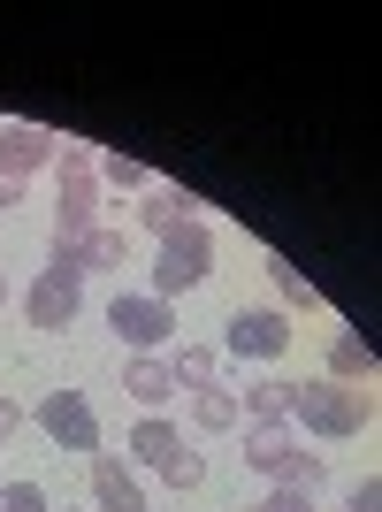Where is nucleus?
<instances>
[{
    "label": "nucleus",
    "instance_id": "f257e3e1",
    "mask_svg": "<svg viewBox=\"0 0 382 512\" xmlns=\"http://www.w3.org/2000/svg\"><path fill=\"white\" fill-rule=\"evenodd\" d=\"M367 421H375V406H367L352 383H329V375L298 383V398H291V428H306L321 444H344V436H360Z\"/></svg>",
    "mask_w": 382,
    "mask_h": 512
},
{
    "label": "nucleus",
    "instance_id": "f03ea898",
    "mask_svg": "<svg viewBox=\"0 0 382 512\" xmlns=\"http://www.w3.org/2000/svg\"><path fill=\"white\" fill-rule=\"evenodd\" d=\"M245 467L268 474L276 490H314V482H321V459L298 444L291 421H253V428H245Z\"/></svg>",
    "mask_w": 382,
    "mask_h": 512
},
{
    "label": "nucleus",
    "instance_id": "7ed1b4c3",
    "mask_svg": "<svg viewBox=\"0 0 382 512\" xmlns=\"http://www.w3.org/2000/svg\"><path fill=\"white\" fill-rule=\"evenodd\" d=\"M207 268H214V230L207 222H184V230H169L161 237V260H153V299H191L199 283H207Z\"/></svg>",
    "mask_w": 382,
    "mask_h": 512
},
{
    "label": "nucleus",
    "instance_id": "20e7f679",
    "mask_svg": "<svg viewBox=\"0 0 382 512\" xmlns=\"http://www.w3.org/2000/svg\"><path fill=\"white\" fill-rule=\"evenodd\" d=\"M107 337H123L130 360H153V352L176 337V306L153 299V291H115V299H107Z\"/></svg>",
    "mask_w": 382,
    "mask_h": 512
},
{
    "label": "nucleus",
    "instance_id": "39448f33",
    "mask_svg": "<svg viewBox=\"0 0 382 512\" xmlns=\"http://www.w3.org/2000/svg\"><path fill=\"white\" fill-rule=\"evenodd\" d=\"M214 352H230V360H283L291 352V314H276V306H237L230 321H222V344Z\"/></svg>",
    "mask_w": 382,
    "mask_h": 512
},
{
    "label": "nucleus",
    "instance_id": "423d86ee",
    "mask_svg": "<svg viewBox=\"0 0 382 512\" xmlns=\"http://www.w3.org/2000/svg\"><path fill=\"white\" fill-rule=\"evenodd\" d=\"M31 421H39V428H46V436H54L62 451H100V413H92V398H85V390H46Z\"/></svg>",
    "mask_w": 382,
    "mask_h": 512
},
{
    "label": "nucleus",
    "instance_id": "0eeeda50",
    "mask_svg": "<svg viewBox=\"0 0 382 512\" xmlns=\"http://www.w3.org/2000/svg\"><path fill=\"white\" fill-rule=\"evenodd\" d=\"M85 306V276H69V268H39L31 291H23V321L31 329H69Z\"/></svg>",
    "mask_w": 382,
    "mask_h": 512
},
{
    "label": "nucleus",
    "instance_id": "6e6552de",
    "mask_svg": "<svg viewBox=\"0 0 382 512\" xmlns=\"http://www.w3.org/2000/svg\"><path fill=\"white\" fill-rule=\"evenodd\" d=\"M39 169H54V130H39V123H0V176L31 184Z\"/></svg>",
    "mask_w": 382,
    "mask_h": 512
},
{
    "label": "nucleus",
    "instance_id": "1a4fd4ad",
    "mask_svg": "<svg viewBox=\"0 0 382 512\" xmlns=\"http://www.w3.org/2000/svg\"><path fill=\"white\" fill-rule=\"evenodd\" d=\"M92 512H146V490H138L130 459H92Z\"/></svg>",
    "mask_w": 382,
    "mask_h": 512
},
{
    "label": "nucleus",
    "instance_id": "9d476101",
    "mask_svg": "<svg viewBox=\"0 0 382 512\" xmlns=\"http://www.w3.org/2000/svg\"><path fill=\"white\" fill-rule=\"evenodd\" d=\"M146 207H138V222H146L153 237H169V230H184V222H199V199L191 192H176V184H153V192H138Z\"/></svg>",
    "mask_w": 382,
    "mask_h": 512
},
{
    "label": "nucleus",
    "instance_id": "9b49d317",
    "mask_svg": "<svg viewBox=\"0 0 382 512\" xmlns=\"http://www.w3.org/2000/svg\"><path fill=\"white\" fill-rule=\"evenodd\" d=\"M176 451H191V444L176 436V421H161V413H146V421L130 428V459H138V467H153V474H161V467L176 459Z\"/></svg>",
    "mask_w": 382,
    "mask_h": 512
},
{
    "label": "nucleus",
    "instance_id": "f8f14e48",
    "mask_svg": "<svg viewBox=\"0 0 382 512\" xmlns=\"http://www.w3.org/2000/svg\"><path fill=\"white\" fill-rule=\"evenodd\" d=\"M123 398H138L146 413H161V406L176 398V375H169V360H161V352H153V360H130V367H123Z\"/></svg>",
    "mask_w": 382,
    "mask_h": 512
},
{
    "label": "nucleus",
    "instance_id": "ddd939ff",
    "mask_svg": "<svg viewBox=\"0 0 382 512\" xmlns=\"http://www.w3.org/2000/svg\"><path fill=\"white\" fill-rule=\"evenodd\" d=\"M268 283H276V314H321V283L314 276H298V260H283V253H268Z\"/></svg>",
    "mask_w": 382,
    "mask_h": 512
},
{
    "label": "nucleus",
    "instance_id": "4468645a",
    "mask_svg": "<svg viewBox=\"0 0 382 512\" xmlns=\"http://www.w3.org/2000/svg\"><path fill=\"white\" fill-rule=\"evenodd\" d=\"M92 176H100V192H153V169L138 153H92Z\"/></svg>",
    "mask_w": 382,
    "mask_h": 512
},
{
    "label": "nucleus",
    "instance_id": "2eb2a0df",
    "mask_svg": "<svg viewBox=\"0 0 382 512\" xmlns=\"http://www.w3.org/2000/svg\"><path fill=\"white\" fill-rule=\"evenodd\" d=\"M367 375H375V344H367V337H352V329H344V337L329 344V383H352V390H360Z\"/></svg>",
    "mask_w": 382,
    "mask_h": 512
},
{
    "label": "nucleus",
    "instance_id": "dca6fc26",
    "mask_svg": "<svg viewBox=\"0 0 382 512\" xmlns=\"http://www.w3.org/2000/svg\"><path fill=\"white\" fill-rule=\"evenodd\" d=\"M169 375H176V390H207V383H222V352L214 344H176Z\"/></svg>",
    "mask_w": 382,
    "mask_h": 512
},
{
    "label": "nucleus",
    "instance_id": "f3484780",
    "mask_svg": "<svg viewBox=\"0 0 382 512\" xmlns=\"http://www.w3.org/2000/svg\"><path fill=\"white\" fill-rule=\"evenodd\" d=\"M291 398L298 383H253V390H237V413L245 421H291Z\"/></svg>",
    "mask_w": 382,
    "mask_h": 512
},
{
    "label": "nucleus",
    "instance_id": "a211bd4d",
    "mask_svg": "<svg viewBox=\"0 0 382 512\" xmlns=\"http://www.w3.org/2000/svg\"><path fill=\"white\" fill-rule=\"evenodd\" d=\"M191 421L207 428V436L237 428V390H230V383H207V390H191Z\"/></svg>",
    "mask_w": 382,
    "mask_h": 512
},
{
    "label": "nucleus",
    "instance_id": "6ab92c4d",
    "mask_svg": "<svg viewBox=\"0 0 382 512\" xmlns=\"http://www.w3.org/2000/svg\"><path fill=\"white\" fill-rule=\"evenodd\" d=\"M161 482H169V490H199V482H207V459H199V451H176L169 467H161Z\"/></svg>",
    "mask_w": 382,
    "mask_h": 512
},
{
    "label": "nucleus",
    "instance_id": "aec40b11",
    "mask_svg": "<svg viewBox=\"0 0 382 512\" xmlns=\"http://www.w3.org/2000/svg\"><path fill=\"white\" fill-rule=\"evenodd\" d=\"M0 512H54L39 482H0Z\"/></svg>",
    "mask_w": 382,
    "mask_h": 512
},
{
    "label": "nucleus",
    "instance_id": "412c9836",
    "mask_svg": "<svg viewBox=\"0 0 382 512\" xmlns=\"http://www.w3.org/2000/svg\"><path fill=\"white\" fill-rule=\"evenodd\" d=\"M92 176V146H54V184H77Z\"/></svg>",
    "mask_w": 382,
    "mask_h": 512
},
{
    "label": "nucleus",
    "instance_id": "4be33fe9",
    "mask_svg": "<svg viewBox=\"0 0 382 512\" xmlns=\"http://www.w3.org/2000/svg\"><path fill=\"white\" fill-rule=\"evenodd\" d=\"M260 512H321V505H314V490H268Z\"/></svg>",
    "mask_w": 382,
    "mask_h": 512
},
{
    "label": "nucleus",
    "instance_id": "5701e85b",
    "mask_svg": "<svg viewBox=\"0 0 382 512\" xmlns=\"http://www.w3.org/2000/svg\"><path fill=\"white\" fill-rule=\"evenodd\" d=\"M344 512H382V482L367 474V482H352V497H344Z\"/></svg>",
    "mask_w": 382,
    "mask_h": 512
},
{
    "label": "nucleus",
    "instance_id": "b1692460",
    "mask_svg": "<svg viewBox=\"0 0 382 512\" xmlns=\"http://www.w3.org/2000/svg\"><path fill=\"white\" fill-rule=\"evenodd\" d=\"M23 207V184H16V176H0V214H16Z\"/></svg>",
    "mask_w": 382,
    "mask_h": 512
},
{
    "label": "nucleus",
    "instance_id": "393cba45",
    "mask_svg": "<svg viewBox=\"0 0 382 512\" xmlns=\"http://www.w3.org/2000/svg\"><path fill=\"white\" fill-rule=\"evenodd\" d=\"M16 421H23V413H16V398H0V436H8Z\"/></svg>",
    "mask_w": 382,
    "mask_h": 512
},
{
    "label": "nucleus",
    "instance_id": "a878e982",
    "mask_svg": "<svg viewBox=\"0 0 382 512\" xmlns=\"http://www.w3.org/2000/svg\"><path fill=\"white\" fill-rule=\"evenodd\" d=\"M8 299H16V283H8V276H0V306H8Z\"/></svg>",
    "mask_w": 382,
    "mask_h": 512
},
{
    "label": "nucleus",
    "instance_id": "bb28decb",
    "mask_svg": "<svg viewBox=\"0 0 382 512\" xmlns=\"http://www.w3.org/2000/svg\"><path fill=\"white\" fill-rule=\"evenodd\" d=\"M77 512H92V505H77Z\"/></svg>",
    "mask_w": 382,
    "mask_h": 512
}]
</instances>
